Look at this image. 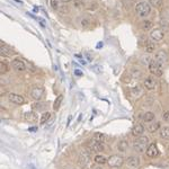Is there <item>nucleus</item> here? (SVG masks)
Wrapping results in <instances>:
<instances>
[{
	"label": "nucleus",
	"instance_id": "nucleus-11",
	"mask_svg": "<svg viewBox=\"0 0 169 169\" xmlns=\"http://www.w3.org/2000/svg\"><path fill=\"white\" fill-rule=\"evenodd\" d=\"M89 160H90V157H89V153L86 151H83L80 153V157H79V163H80L81 167H86V165H88Z\"/></svg>",
	"mask_w": 169,
	"mask_h": 169
},
{
	"label": "nucleus",
	"instance_id": "nucleus-27",
	"mask_svg": "<svg viewBox=\"0 0 169 169\" xmlns=\"http://www.w3.org/2000/svg\"><path fill=\"white\" fill-rule=\"evenodd\" d=\"M151 26H152V24H151V21H142V24H141V28H142L143 31L150 30Z\"/></svg>",
	"mask_w": 169,
	"mask_h": 169
},
{
	"label": "nucleus",
	"instance_id": "nucleus-23",
	"mask_svg": "<svg viewBox=\"0 0 169 169\" xmlns=\"http://www.w3.org/2000/svg\"><path fill=\"white\" fill-rule=\"evenodd\" d=\"M153 120H154V114L151 112H147L144 115H143V121L144 122H151L153 121Z\"/></svg>",
	"mask_w": 169,
	"mask_h": 169
},
{
	"label": "nucleus",
	"instance_id": "nucleus-16",
	"mask_svg": "<svg viewBox=\"0 0 169 169\" xmlns=\"http://www.w3.org/2000/svg\"><path fill=\"white\" fill-rule=\"evenodd\" d=\"M25 120L31 123H35V122H37V115L34 112H27L25 114Z\"/></svg>",
	"mask_w": 169,
	"mask_h": 169
},
{
	"label": "nucleus",
	"instance_id": "nucleus-12",
	"mask_svg": "<svg viewBox=\"0 0 169 169\" xmlns=\"http://www.w3.org/2000/svg\"><path fill=\"white\" fill-rule=\"evenodd\" d=\"M90 147H92V151H96V152H101V151H104V150H105L104 143H103V142H97V141H95V140H94V142H92Z\"/></svg>",
	"mask_w": 169,
	"mask_h": 169
},
{
	"label": "nucleus",
	"instance_id": "nucleus-15",
	"mask_svg": "<svg viewBox=\"0 0 169 169\" xmlns=\"http://www.w3.org/2000/svg\"><path fill=\"white\" fill-rule=\"evenodd\" d=\"M143 132H144V128H143L142 124H135L133 126L132 133H133V135H135V137H140V135H142Z\"/></svg>",
	"mask_w": 169,
	"mask_h": 169
},
{
	"label": "nucleus",
	"instance_id": "nucleus-18",
	"mask_svg": "<svg viewBox=\"0 0 169 169\" xmlns=\"http://www.w3.org/2000/svg\"><path fill=\"white\" fill-rule=\"evenodd\" d=\"M128 148H129V143H128V141H125V140L120 141L119 144H117V149H119V151H121V152H125L128 150Z\"/></svg>",
	"mask_w": 169,
	"mask_h": 169
},
{
	"label": "nucleus",
	"instance_id": "nucleus-32",
	"mask_svg": "<svg viewBox=\"0 0 169 169\" xmlns=\"http://www.w3.org/2000/svg\"><path fill=\"white\" fill-rule=\"evenodd\" d=\"M141 62L143 63V64H148L149 65V63L151 62V59H150V56H142L141 58Z\"/></svg>",
	"mask_w": 169,
	"mask_h": 169
},
{
	"label": "nucleus",
	"instance_id": "nucleus-24",
	"mask_svg": "<svg viewBox=\"0 0 169 169\" xmlns=\"http://www.w3.org/2000/svg\"><path fill=\"white\" fill-rule=\"evenodd\" d=\"M105 139H106V135L103 133H95V135H94V140L97 142H104Z\"/></svg>",
	"mask_w": 169,
	"mask_h": 169
},
{
	"label": "nucleus",
	"instance_id": "nucleus-34",
	"mask_svg": "<svg viewBox=\"0 0 169 169\" xmlns=\"http://www.w3.org/2000/svg\"><path fill=\"white\" fill-rule=\"evenodd\" d=\"M73 3H74V6L77 7V8H82V7L85 6L82 0H74Z\"/></svg>",
	"mask_w": 169,
	"mask_h": 169
},
{
	"label": "nucleus",
	"instance_id": "nucleus-33",
	"mask_svg": "<svg viewBox=\"0 0 169 169\" xmlns=\"http://www.w3.org/2000/svg\"><path fill=\"white\" fill-rule=\"evenodd\" d=\"M51 7L53 9H59V0H50Z\"/></svg>",
	"mask_w": 169,
	"mask_h": 169
},
{
	"label": "nucleus",
	"instance_id": "nucleus-13",
	"mask_svg": "<svg viewBox=\"0 0 169 169\" xmlns=\"http://www.w3.org/2000/svg\"><path fill=\"white\" fill-rule=\"evenodd\" d=\"M1 49H0V52H1V55H5V56H9L10 54L12 53V49H10V46H8V45L6 44V43H3V42H1Z\"/></svg>",
	"mask_w": 169,
	"mask_h": 169
},
{
	"label": "nucleus",
	"instance_id": "nucleus-22",
	"mask_svg": "<svg viewBox=\"0 0 169 169\" xmlns=\"http://www.w3.org/2000/svg\"><path fill=\"white\" fill-rule=\"evenodd\" d=\"M144 50L145 52H148V53H152V52H154V50H156V46H154L153 43H145L144 45Z\"/></svg>",
	"mask_w": 169,
	"mask_h": 169
},
{
	"label": "nucleus",
	"instance_id": "nucleus-4",
	"mask_svg": "<svg viewBox=\"0 0 169 169\" xmlns=\"http://www.w3.org/2000/svg\"><path fill=\"white\" fill-rule=\"evenodd\" d=\"M123 162H124L123 158L121 156H119V154H114V156L110 157V159L107 160V163H108V166L110 168H120V167H122Z\"/></svg>",
	"mask_w": 169,
	"mask_h": 169
},
{
	"label": "nucleus",
	"instance_id": "nucleus-20",
	"mask_svg": "<svg viewBox=\"0 0 169 169\" xmlns=\"http://www.w3.org/2000/svg\"><path fill=\"white\" fill-rule=\"evenodd\" d=\"M132 94H133V96H135V97H140V96L143 94V90L140 86H135L132 88Z\"/></svg>",
	"mask_w": 169,
	"mask_h": 169
},
{
	"label": "nucleus",
	"instance_id": "nucleus-31",
	"mask_svg": "<svg viewBox=\"0 0 169 169\" xmlns=\"http://www.w3.org/2000/svg\"><path fill=\"white\" fill-rule=\"evenodd\" d=\"M7 71H8V67H7V64L6 63L1 62L0 63V72H1V74L6 73Z\"/></svg>",
	"mask_w": 169,
	"mask_h": 169
},
{
	"label": "nucleus",
	"instance_id": "nucleus-35",
	"mask_svg": "<svg viewBox=\"0 0 169 169\" xmlns=\"http://www.w3.org/2000/svg\"><path fill=\"white\" fill-rule=\"evenodd\" d=\"M89 24H90V19H88V18H82V19H81V25H82L83 27L88 26Z\"/></svg>",
	"mask_w": 169,
	"mask_h": 169
},
{
	"label": "nucleus",
	"instance_id": "nucleus-26",
	"mask_svg": "<svg viewBox=\"0 0 169 169\" xmlns=\"http://www.w3.org/2000/svg\"><path fill=\"white\" fill-rule=\"evenodd\" d=\"M62 101H63V96L62 95H60L59 97L56 98L55 99V101H54V105H53V108L54 110H59V107H60V105H61V103H62Z\"/></svg>",
	"mask_w": 169,
	"mask_h": 169
},
{
	"label": "nucleus",
	"instance_id": "nucleus-14",
	"mask_svg": "<svg viewBox=\"0 0 169 169\" xmlns=\"http://www.w3.org/2000/svg\"><path fill=\"white\" fill-rule=\"evenodd\" d=\"M143 85H144L145 88L149 89V90H152V89L156 88V81H154V79L152 77L147 78L144 80V82H143Z\"/></svg>",
	"mask_w": 169,
	"mask_h": 169
},
{
	"label": "nucleus",
	"instance_id": "nucleus-37",
	"mask_svg": "<svg viewBox=\"0 0 169 169\" xmlns=\"http://www.w3.org/2000/svg\"><path fill=\"white\" fill-rule=\"evenodd\" d=\"M162 119L165 120V121H166V122H169V110H167V112L163 113Z\"/></svg>",
	"mask_w": 169,
	"mask_h": 169
},
{
	"label": "nucleus",
	"instance_id": "nucleus-6",
	"mask_svg": "<svg viewBox=\"0 0 169 169\" xmlns=\"http://www.w3.org/2000/svg\"><path fill=\"white\" fill-rule=\"evenodd\" d=\"M12 67L15 69L17 72H23V71H25V70H26V64H25V63L19 59L12 60Z\"/></svg>",
	"mask_w": 169,
	"mask_h": 169
},
{
	"label": "nucleus",
	"instance_id": "nucleus-17",
	"mask_svg": "<svg viewBox=\"0 0 169 169\" xmlns=\"http://www.w3.org/2000/svg\"><path fill=\"white\" fill-rule=\"evenodd\" d=\"M128 163H129V166L133 167V168H137V167H139V165H140V160H139V158L138 157L132 156V157L129 158Z\"/></svg>",
	"mask_w": 169,
	"mask_h": 169
},
{
	"label": "nucleus",
	"instance_id": "nucleus-10",
	"mask_svg": "<svg viewBox=\"0 0 169 169\" xmlns=\"http://www.w3.org/2000/svg\"><path fill=\"white\" fill-rule=\"evenodd\" d=\"M44 95V89L42 88V87H35V88H33L32 90V97L36 101H40L42 97Z\"/></svg>",
	"mask_w": 169,
	"mask_h": 169
},
{
	"label": "nucleus",
	"instance_id": "nucleus-19",
	"mask_svg": "<svg viewBox=\"0 0 169 169\" xmlns=\"http://www.w3.org/2000/svg\"><path fill=\"white\" fill-rule=\"evenodd\" d=\"M95 162L98 163V165H104V163L107 162L106 158L104 157V156H101V154H97V156H95Z\"/></svg>",
	"mask_w": 169,
	"mask_h": 169
},
{
	"label": "nucleus",
	"instance_id": "nucleus-39",
	"mask_svg": "<svg viewBox=\"0 0 169 169\" xmlns=\"http://www.w3.org/2000/svg\"><path fill=\"white\" fill-rule=\"evenodd\" d=\"M92 169H103L101 167H99V166H95V167H92Z\"/></svg>",
	"mask_w": 169,
	"mask_h": 169
},
{
	"label": "nucleus",
	"instance_id": "nucleus-7",
	"mask_svg": "<svg viewBox=\"0 0 169 169\" xmlns=\"http://www.w3.org/2000/svg\"><path fill=\"white\" fill-rule=\"evenodd\" d=\"M163 32L160 30V28H156V30L151 31V33H150V37L152 39V41L154 42H160L161 40L163 39Z\"/></svg>",
	"mask_w": 169,
	"mask_h": 169
},
{
	"label": "nucleus",
	"instance_id": "nucleus-1",
	"mask_svg": "<svg viewBox=\"0 0 169 169\" xmlns=\"http://www.w3.org/2000/svg\"><path fill=\"white\" fill-rule=\"evenodd\" d=\"M135 12L140 17H145L148 16L151 12V7H150V3L147 2V1H141L135 7Z\"/></svg>",
	"mask_w": 169,
	"mask_h": 169
},
{
	"label": "nucleus",
	"instance_id": "nucleus-40",
	"mask_svg": "<svg viewBox=\"0 0 169 169\" xmlns=\"http://www.w3.org/2000/svg\"><path fill=\"white\" fill-rule=\"evenodd\" d=\"M63 3H67V2H69V1H71V0H61Z\"/></svg>",
	"mask_w": 169,
	"mask_h": 169
},
{
	"label": "nucleus",
	"instance_id": "nucleus-9",
	"mask_svg": "<svg viewBox=\"0 0 169 169\" xmlns=\"http://www.w3.org/2000/svg\"><path fill=\"white\" fill-rule=\"evenodd\" d=\"M8 98H9V101H12V103H14V104H16V105L24 104V97H23V96L17 95V94H9Z\"/></svg>",
	"mask_w": 169,
	"mask_h": 169
},
{
	"label": "nucleus",
	"instance_id": "nucleus-30",
	"mask_svg": "<svg viewBox=\"0 0 169 169\" xmlns=\"http://www.w3.org/2000/svg\"><path fill=\"white\" fill-rule=\"evenodd\" d=\"M131 73H132V76H133L134 78H140V77H141V74H142V72L140 71L139 69L133 68V69H132V72H131Z\"/></svg>",
	"mask_w": 169,
	"mask_h": 169
},
{
	"label": "nucleus",
	"instance_id": "nucleus-2",
	"mask_svg": "<svg viewBox=\"0 0 169 169\" xmlns=\"http://www.w3.org/2000/svg\"><path fill=\"white\" fill-rule=\"evenodd\" d=\"M149 139L147 137H140L137 139V141L134 142L133 148L134 150H137L138 152H143L145 151V149L148 148Z\"/></svg>",
	"mask_w": 169,
	"mask_h": 169
},
{
	"label": "nucleus",
	"instance_id": "nucleus-25",
	"mask_svg": "<svg viewBox=\"0 0 169 169\" xmlns=\"http://www.w3.org/2000/svg\"><path fill=\"white\" fill-rule=\"evenodd\" d=\"M149 3L154 8H160L162 6V0H149Z\"/></svg>",
	"mask_w": 169,
	"mask_h": 169
},
{
	"label": "nucleus",
	"instance_id": "nucleus-21",
	"mask_svg": "<svg viewBox=\"0 0 169 169\" xmlns=\"http://www.w3.org/2000/svg\"><path fill=\"white\" fill-rule=\"evenodd\" d=\"M160 137L165 140L169 139V128L168 126H165L160 130Z\"/></svg>",
	"mask_w": 169,
	"mask_h": 169
},
{
	"label": "nucleus",
	"instance_id": "nucleus-29",
	"mask_svg": "<svg viewBox=\"0 0 169 169\" xmlns=\"http://www.w3.org/2000/svg\"><path fill=\"white\" fill-rule=\"evenodd\" d=\"M50 113L49 112H46V113H44L43 115H42V119H41V124H45L46 122L49 121V119H50Z\"/></svg>",
	"mask_w": 169,
	"mask_h": 169
},
{
	"label": "nucleus",
	"instance_id": "nucleus-36",
	"mask_svg": "<svg viewBox=\"0 0 169 169\" xmlns=\"http://www.w3.org/2000/svg\"><path fill=\"white\" fill-rule=\"evenodd\" d=\"M59 12H61V14H67V12H68L69 10H68V8H67V7L63 6V7H61V8L59 7Z\"/></svg>",
	"mask_w": 169,
	"mask_h": 169
},
{
	"label": "nucleus",
	"instance_id": "nucleus-8",
	"mask_svg": "<svg viewBox=\"0 0 169 169\" xmlns=\"http://www.w3.org/2000/svg\"><path fill=\"white\" fill-rule=\"evenodd\" d=\"M145 152H147V156L150 158L157 157L158 154H159V150H158L157 145L154 144V143H151V144L149 145L148 148H147V150H145Z\"/></svg>",
	"mask_w": 169,
	"mask_h": 169
},
{
	"label": "nucleus",
	"instance_id": "nucleus-3",
	"mask_svg": "<svg viewBox=\"0 0 169 169\" xmlns=\"http://www.w3.org/2000/svg\"><path fill=\"white\" fill-rule=\"evenodd\" d=\"M149 71L151 72L154 76L161 77L162 76V69H161V64L156 60H151V62L149 63Z\"/></svg>",
	"mask_w": 169,
	"mask_h": 169
},
{
	"label": "nucleus",
	"instance_id": "nucleus-38",
	"mask_svg": "<svg viewBox=\"0 0 169 169\" xmlns=\"http://www.w3.org/2000/svg\"><path fill=\"white\" fill-rule=\"evenodd\" d=\"M74 73H76V74H78V76H81V74H82L80 71H79V70H76V71H74Z\"/></svg>",
	"mask_w": 169,
	"mask_h": 169
},
{
	"label": "nucleus",
	"instance_id": "nucleus-28",
	"mask_svg": "<svg viewBox=\"0 0 169 169\" xmlns=\"http://www.w3.org/2000/svg\"><path fill=\"white\" fill-rule=\"evenodd\" d=\"M159 126H160V124L158 123V122H156V123H152L150 126L148 128V130H149V132H151V133H153V132H156V131L159 129Z\"/></svg>",
	"mask_w": 169,
	"mask_h": 169
},
{
	"label": "nucleus",
	"instance_id": "nucleus-5",
	"mask_svg": "<svg viewBox=\"0 0 169 169\" xmlns=\"http://www.w3.org/2000/svg\"><path fill=\"white\" fill-rule=\"evenodd\" d=\"M154 60L158 61L160 64H163V63H166L168 61V54H167L166 51L163 50L158 51L157 53H156V55H154Z\"/></svg>",
	"mask_w": 169,
	"mask_h": 169
}]
</instances>
